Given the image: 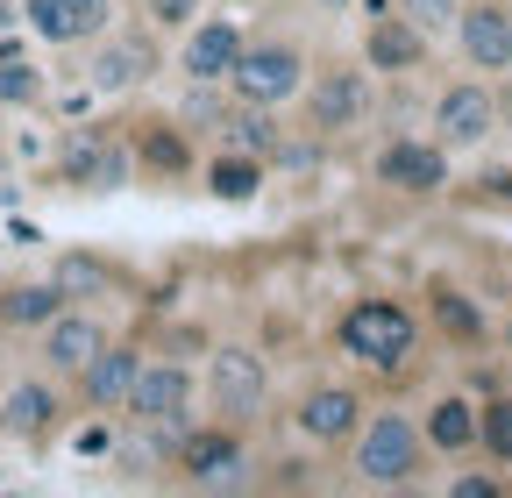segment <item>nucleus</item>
<instances>
[{"label": "nucleus", "mask_w": 512, "mask_h": 498, "mask_svg": "<svg viewBox=\"0 0 512 498\" xmlns=\"http://www.w3.org/2000/svg\"><path fill=\"white\" fill-rule=\"evenodd\" d=\"M57 285L72 292V299H79V292H100V285H107V264H86V257H64V264H57Z\"/></svg>", "instance_id": "31"}, {"label": "nucleus", "mask_w": 512, "mask_h": 498, "mask_svg": "<svg viewBox=\"0 0 512 498\" xmlns=\"http://www.w3.org/2000/svg\"><path fill=\"white\" fill-rule=\"evenodd\" d=\"M221 150H242V157L278 164V157H285L278 107H242V100H228V114H221Z\"/></svg>", "instance_id": "20"}, {"label": "nucleus", "mask_w": 512, "mask_h": 498, "mask_svg": "<svg viewBox=\"0 0 512 498\" xmlns=\"http://www.w3.org/2000/svg\"><path fill=\"white\" fill-rule=\"evenodd\" d=\"M64 306H72V292H64L57 278H15V285H0V328L8 335H36L50 328Z\"/></svg>", "instance_id": "19"}, {"label": "nucleus", "mask_w": 512, "mask_h": 498, "mask_svg": "<svg viewBox=\"0 0 512 498\" xmlns=\"http://www.w3.org/2000/svg\"><path fill=\"white\" fill-rule=\"evenodd\" d=\"M264 171H271L264 157H242V150H214V157H207V193H214V200H235V207H242V200H256V185H264Z\"/></svg>", "instance_id": "23"}, {"label": "nucleus", "mask_w": 512, "mask_h": 498, "mask_svg": "<svg viewBox=\"0 0 512 498\" xmlns=\"http://www.w3.org/2000/svg\"><path fill=\"white\" fill-rule=\"evenodd\" d=\"M477 193H484V200H505V207H512V171H491V178H477Z\"/></svg>", "instance_id": "34"}, {"label": "nucleus", "mask_w": 512, "mask_h": 498, "mask_svg": "<svg viewBox=\"0 0 512 498\" xmlns=\"http://www.w3.org/2000/svg\"><path fill=\"white\" fill-rule=\"evenodd\" d=\"M157 72H164L157 29H107V36H93V65H86V86L93 93H136Z\"/></svg>", "instance_id": "10"}, {"label": "nucleus", "mask_w": 512, "mask_h": 498, "mask_svg": "<svg viewBox=\"0 0 512 498\" xmlns=\"http://www.w3.org/2000/svg\"><path fill=\"white\" fill-rule=\"evenodd\" d=\"M363 392L356 385H306L299 406H292V434L313 449H349V434L363 427Z\"/></svg>", "instance_id": "16"}, {"label": "nucleus", "mask_w": 512, "mask_h": 498, "mask_svg": "<svg viewBox=\"0 0 512 498\" xmlns=\"http://www.w3.org/2000/svg\"><path fill=\"white\" fill-rule=\"evenodd\" d=\"M143 15H150V29H192L207 15V0H143Z\"/></svg>", "instance_id": "30"}, {"label": "nucleus", "mask_w": 512, "mask_h": 498, "mask_svg": "<svg viewBox=\"0 0 512 498\" xmlns=\"http://www.w3.org/2000/svg\"><path fill=\"white\" fill-rule=\"evenodd\" d=\"M36 43H72V0H15Z\"/></svg>", "instance_id": "27"}, {"label": "nucleus", "mask_w": 512, "mask_h": 498, "mask_svg": "<svg viewBox=\"0 0 512 498\" xmlns=\"http://www.w3.org/2000/svg\"><path fill=\"white\" fill-rule=\"evenodd\" d=\"M370 178L384 185V193L434 200V193H448V150L434 136H392V143L370 157Z\"/></svg>", "instance_id": "11"}, {"label": "nucleus", "mask_w": 512, "mask_h": 498, "mask_svg": "<svg viewBox=\"0 0 512 498\" xmlns=\"http://www.w3.org/2000/svg\"><path fill=\"white\" fill-rule=\"evenodd\" d=\"M114 29V0H72V43H93Z\"/></svg>", "instance_id": "29"}, {"label": "nucleus", "mask_w": 512, "mask_h": 498, "mask_svg": "<svg viewBox=\"0 0 512 498\" xmlns=\"http://www.w3.org/2000/svg\"><path fill=\"white\" fill-rule=\"evenodd\" d=\"M157 171V178H178L185 164H192V143H185V129L178 121H150V129L136 136V171Z\"/></svg>", "instance_id": "24"}, {"label": "nucleus", "mask_w": 512, "mask_h": 498, "mask_svg": "<svg viewBox=\"0 0 512 498\" xmlns=\"http://www.w3.org/2000/svg\"><path fill=\"white\" fill-rule=\"evenodd\" d=\"M207 406H214V420H235V427H249L256 413L271 406V363L256 356L249 342H221L214 356H207Z\"/></svg>", "instance_id": "8"}, {"label": "nucleus", "mask_w": 512, "mask_h": 498, "mask_svg": "<svg viewBox=\"0 0 512 498\" xmlns=\"http://www.w3.org/2000/svg\"><path fill=\"white\" fill-rule=\"evenodd\" d=\"M427 306H434V328H441L448 342H463V349H477V342L491 335V328H484V306H477L463 285H441V278H434V285H427Z\"/></svg>", "instance_id": "22"}, {"label": "nucleus", "mask_w": 512, "mask_h": 498, "mask_svg": "<svg viewBox=\"0 0 512 498\" xmlns=\"http://www.w3.org/2000/svg\"><path fill=\"white\" fill-rule=\"evenodd\" d=\"M505 392H512V385H505Z\"/></svg>", "instance_id": "40"}, {"label": "nucleus", "mask_w": 512, "mask_h": 498, "mask_svg": "<svg viewBox=\"0 0 512 498\" xmlns=\"http://www.w3.org/2000/svg\"><path fill=\"white\" fill-rule=\"evenodd\" d=\"M0 143H8V107H0Z\"/></svg>", "instance_id": "36"}, {"label": "nucleus", "mask_w": 512, "mask_h": 498, "mask_svg": "<svg viewBox=\"0 0 512 498\" xmlns=\"http://www.w3.org/2000/svg\"><path fill=\"white\" fill-rule=\"evenodd\" d=\"M0 363H8V328H0Z\"/></svg>", "instance_id": "37"}, {"label": "nucleus", "mask_w": 512, "mask_h": 498, "mask_svg": "<svg viewBox=\"0 0 512 498\" xmlns=\"http://www.w3.org/2000/svg\"><path fill=\"white\" fill-rule=\"evenodd\" d=\"M491 100H498V129H512V72L491 79Z\"/></svg>", "instance_id": "33"}, {"label": "nucleus", "mask_w": 512, "mask_h": 498, "mask_svg": "<svg viewBox=\"0 0 512 498\" xmlns=\"http://www.w3.org/2000/svg\"><path fill=\"white\" fill-rule=\"evenodd\" d=\"M498 477H448V498H498Z\"/></svg>", "instance_id": "32"}, {"label": "nucleus", "mask_w": 512, "mask_h": 498, "mask_svg": "<svg viewBox=\"0 0 512 498\" xmlns=\"http://www.w3.org/2000/svg\"><path fill=\"white\" fill-rule=\"evenodd\" d=\"M192 399H200V378H192L178 356H150L143 378H136V392H128V413L121 420L178 449V434L192 427Z\"/></svg>", "instance_id": "5"}, {"label": "nucleus", "mask_w": 512, "mask_h": 498, "mask_svg": "<svg viewBox=\"0 0 512 498\" xmlns=\"http://www.w3.org/2000/svg\"><path fill=\"white\" fill-rule=\"evenodd\" d=\"M392 8H399L420 36H448V29H456V8H463V0H392Z\"/></svg>", "instance_id": "28"}, {"label": "nucleus", "mask_w": 512, "mask_h": 498, "mask_svg": "<svg viewBox=\"0 0 512 498\" xmlns=\"http://www.w3.org/2000/svg\"><path fill=\"white\" fill-rule=\"evenodd\" d=\"M57 427H64V378L29 370V378H15L8 392H0V434H8V442L43 449Z\"/></svg>", "instance_id": "12"}, {"label": "nucleus", "mask_w": 512, "mask_h": 498, "mask_svg": "<svg viewBox=\"0 0 512 498\" xmlns=\"http://www.w3.org/2000/svg\"><path fill=\"white\" fill-rule=\"evenodd\" d=\"M335 342H342V356H356L363 370H377V378H399V370H413V356H420V321H413L406 299L363 292V299L342 306Z\"/></svg>", "instance_id": "1"}, {"label": "nucleus", "mask_w": 512, "mask_h": 498, "mask_svg": "<svg viewBox=\"0 0 512 498\" xmlns=\"http://www.w3.org/2000/svg\"><path fill=\"white\" fill-rule=\"evenodd\" d=\"M370 79H377L370 65H320V72H306V93H299L306 129H313L320 143L356 136L363 121H370V107H377V86H370Z\"/></svg>", "instance_id": "4"}, {"label": "nucleus", "mask_w": 512, "mask_h": 498, "mask_svg": "<svg viewBox=\"0 0 512 498\" xmlns=\"http://www.w3.org/2000/svg\"><path fill=\"white\" fill-rule=\"evenodd\" d=\"M22 22V8H15V0H0V29H15Z\"/></svg>", "instance_id": "35"}, {"label": "nucleus", "mask_w": 512, "mask_h": 498, "mask_svg": "<svg viewBox=\"0 0 512 498\" xmlns=\"http://www.w3.org/2000/svg\"><path fill=\"white\" fill-rule=\"evenodd\" d=\"M427 43H434V36H420L399 8H384V0H377L370 22H363V65L384 72V79H413V72L427 65Z\"/></svg>", "instance_id": "18"}, {"label": "nucleus", "mask_w": 512, "mask_h": 498, "mask_svg": "<svg viewBox=\"0 0 512 498\" xmlns=\"http://www.w3.org/2000/svg\"><path fill=\"white\" fill-rule=\"evenodd\" d=\"M505 349H512V321H505Z\"/></svg>", "instance_id": "38"}, {"label": "nucleus", "mask_w": 512, "mask_h": 498, "mask_svg": "<svg viewBox=\"0 0 512 498\" xmlns=\"http://www.w3.org/2000/svg\"><path fill=\"white\" fill-rule=\"evenodd\" d=\"M107 342H114V328H107L100 314H86V306H64L50 328H36V363L50 370V378L72 385V378H79V370H86Z\"/></svg>", "instance_id": "14"}, {"label": "nucleus", "mask_w": 512, "mask_h": 498, "mask_svg": "<svg viewBox=\"0 0 512 498\" xmlns=\"http://www.w3.org/2000/svg\"><path fill=\"white\" fill-rule=\"evenodd\" d=\"M306 72H313V57L299 36H249L242 57H235V72H228V100L242 107H292L306 93Z\"/></svg>", "instance_id": "3"}, {"label": "nucleus", "mask_w": 512, "mask_h": 498, "mask_svg": "<svg viewBox=\"0 0 512 498\" xmlns=\"http://www.w3.org/2000/svg\"><path fill=\"white\" fill-rule=\"evenodd\" d=\"M427 129L448 157H470L498 136V100H491V79H448L434 93V114H427Z\"/></svg>", "instance_id": "9"}, {"label": "nucleus", "mask_w": 512, "mask_h": 498, "mask_svg": "<svg viewBox=\"0 0 512 498\" xmlns=\"http://www.w3.org/2000/svg\"><path fill=\"white\" fill-rule=\"evenodd\" d=\"M171 470H178V484H192V491H242V484H249L242 427H235V420H214V427L192 420V427L178 434V449H171Z\"/></svg>", "instance_id": "7"}, {"label": "nucleus", "mask_w": 512, "mask_h": 498, "mask_svg": "<svg viewBox=\"0 0 512 498\" xmlns=\"http://www.w3.org/2000/svg\"><path fill=\"white\" fill-rule=\"evenodd\" d=\"M328 8H349V0H328Z\"/></svg>", "instance_id": "39"}, {"label": "nucleus", "mask_w": 512, "mask_h": 498, "mask_svg": "<svg viewBox=\"0 0 512 498\" xmlns=\"http://www.w3.org/2000/svg\"><path fill=\"white\" fill-rule=\"evenodd\" d=\"M477 449H484L498 470H512V392L477 399Z\"/></svg>", "instance_id": "25"}, {"label": "nucleus", "mask_w": 512, "mask_h": 498, "mask_svg": "<svg viewBox=\"0 0 512 498\" xmlns=\"http://www.w3.org/2000/svg\"><path fill=\"white\" fill-rule=\"evenodd\" d=\"M448 36H456L470 72H484V79L512 72V0H463Z\"/></svg>", "instance_id": "13"}, {"label": "nucleus", "mask_w": 512, "mask_h": 498, "mask_svg": "<svg viewBox=\"0 0 512 498\" xmlns=\"http://www.w3.org/2000/svg\"><path fill=\"white\" fill-rule=\"evenodd\" d=\"M242 43H249V29H242L235 15H200V22L185 29V43H178V72H185V86H228Z\"/></svg>", "instance_id": "17"}, {"label": "nucleus", "mask_w": 512, "mask_h": 498, "mask_svg": "<svg viewBox=\"0 0 512 498\" xmlns=\"http://www.w3.org/2000/svg\"><path fill=\"white\" fill-rule=\"evenodd\" d=\"M143 363H150V349H143V342H107V349L79 370V378H72L79 406H86V413L121 420V413H128V392H136V378H143Z\"/></svg>", "instance_id": "15"}, {"label": "nucleus", "mask_w": 512, "mask_h": 498, "mask_svg": "<svg viewBox=\"0 0 512 498\" xmlns=\"http://www.w3.org/2000/svg\"><path fill=\"white\" fill-rule=\"evenodd\" d=\"M128 178H136V143L114 136L107 121H86L57 143V185L72 193H121Z\"/></svg>", "instance_id": "6"}, {"label": "nucleus", "mask_w": 512, "mask_h": 498, "mask_svg": "<svg viewBox=\"0 0 512 498\" xmlns=\"http://www.w3.org/2000/svg\"><path fill=\"white\" fill-rule=\"evenodd\" d=\"M420 434H427L434 456H470V449H477V399L441 392V399L420 413Z\"/></svg>", "instance_id": "21"}, {"label": "nucleus", "mask_w": 512, "mask_h": 498, "mask_svg": "<svg viewBox=\"0 0 512 498\" xmlns=\"http://www.w3.org/2000/svg\"><path fill=\"white\" fill-rule=\"evenodd\" d=\"M427 456L434 449L413 413H363V427L349 434V477L363 491H413Z\"/></svg>", "instance_id": "2"}, {"label": "nucleus", "mask_w": 512, "mask_h": 498, "mask_svg": "<svg viewBox=\"0 0 512 498\" xmlns=\"http://www.w3.org/2000/svg\"><path fill=\"white\" fill-rule=\"evenodd\" d=\"M43 93H50V79L29 65V57H0V107H8V114L43 107Z\"/></svg>", "instance_id": "26"}]
</instances>
